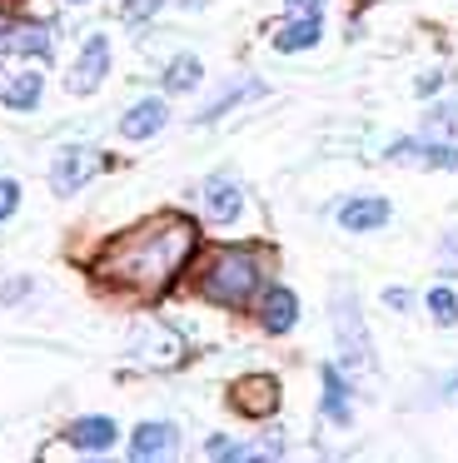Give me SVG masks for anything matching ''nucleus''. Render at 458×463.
Listing matches in <instances>:
<instances>
[{
    "mask_svg": "<svg viewBox=\"0 0 458 463\" xmlns=\"http://www.w3.org/2000/svg\"><path fill=\"white\" fill-rule=\"evenodd\" d=\"M95 160L100 155L90 150V145H65V150L55 155V165H50V190L55 194H80V184L95 175Z\"/></svg>",
    "mask_w": 458,
    "mask_h": 463,
    "instance_id": "3",
    "label": "nucleus"
},
{
    "mask_svg": "<svg viewBox=\"0 0 458 463\" xmlns=\"http://www.w3.org/2000/svg\"><path fill=\"white\" fill-rule=\"evenodd\" d=\"M105 71H110V41H105V35H90V41L80 45L75 71H70V95H90V90H100Z\"/></svg>",
    "mask_w": 458,
    "mask_h": 463,
    "instance_id": "7",
    "label": "nucleus"
},
{
    "mask_svg": "<svg viewBox=\"0 0 458 463\" xmlns=\"http://www.w3.org/2000/svg\"><path fill=\"white\" fill-rule=\"evenodd\" d=\"M324 419L348 423V383H344V373H339L334 364L324 369Z\"/></svg>",
    "mask_w": 458,
    "mask_h": 463,
    "instance_id": "16",
    "label": "nucleus"
},
{
    "mask_svg": "<svg viewBox=\"0 0 458 463\" xmlns=\"http://www.w3.org/2000/svg\"><path fill=\"white\" fill-rule=\"evenodd\" d=\"M199 5H205V0H185V11H199Z\"/></svg>",
    "mask_w": 458,
    "mask_h": 463,
    "instance_id": "28",
    "label": "nucleus"
},
{
    "mask_svg": "<svg viewBox=\"0 0 458 463\" xmlns=\"http://www.w3.org/2000/svg\"><path fill=\"white\" fill-rule=\"evenodd\" d=\"M444 260H458V234H448V244H444Z\"/></svg>",
    "mask_w": 458,
    "mask_h": 463,
    "instance_id": "27",
    "label": "nucleus"
},
{
    "mask_svg": "<svg viewBox=\"0 0 458 463\" xmlns=\"http://www.w3.org/2000/svg\"><path fill=\"white\" fill-rule=\"evenodd\" d=\"M165 120H169L165 100H139L119 115V135H125V140H149V135L165 130Z\"/></svg>",
    "mask_w": 458,
    "mask_h": 463,
    "instance_id": "9",
    "label": "nucleus"
},
{
    "mask_svg": "<svg viewBox=\"0 0 458 463\" xmlns=\"http://www.w3.org/2000/svg\"><path fill=\"white\" fill-rule=\"evenodd\" d=\"M339 224L354 230V234L378 230V224H388V200H378V194H368V200H348L344 210H339Z\"/></svg>",
    "mask_w": 458,
    "mask_h": 463,
    "instance_id": "13",
    "label": "nucleus"
},
{
    "mask_svg": "<svg viewBox=\"0 0 458 463\" xmlns=\"http://www.w3.org/2000/svg\"><path fill=\"white\" fill-rule=\"evenodd\" d=\"M205 458H254V449H244V443H229L224 433H215V439L205 443Z\"/></svg>",
    "mask_w": 458,
    "mask_h": 463,
    "instance_id": "19",
    "label": "nucleus"
},
{
    "mask_svg": "<svg viewBox=\"0 0 458 463\" xmlns=\"http://www.w3.org/2000/svg\"><path fill=\"white\" fill-rule=\"evenodd\" d=\"M319 35H324L319 15H299V21H289V25H279V31H274V51H279V55L309 51V45H319Z\"/></svg>",
    "mask_w": 458,
    "mask_h": 463,
    "instance_id": "14",
    "label": "nucleus"
},
{
    "mask_svg": "<svg viewBox=\"0 0 458 463\" xmlns=\"http://www.w3.org/2000/svg\"><path fill=\"white\" fill-rule=\"evenodd\" d=\"M179 449V429L175 423H139L135 439H129V458H169Z\"/></svg>",
    "mask_w": 458,
    "mask_h": 463,
    "instance_id": "8",
    "label": "nucleus"
},
{
    "mask_svg": "<svg viewBox=\"0 0 458 463\" xmlns=\"http://www.w3.org/2000/svg\"><path fill=\"white\" fill-rule=\"evenodd\" d=\"M334 314H339V319H334V329H339V344H344V364H354V369H368L374 349H368L364 319H358V309H354V294H339Z\"/></svg>",
    "mask_w": 458,
    "mask_h": 463,
    "instance_id": "5",
    "label": "nucleus"
},
{
    "mask_svg": "<svg viewBox=\"0 0 458 463\" xmlns=\"http://www.w3.org/2000/svg\"><path fill=\"white\" fill-rule=\"evenodd\" d=\"M159 5H165V0H125V5H119V21L139 25V21H149V15H159Z\"/></svg>",
    "mask_w": 458,
    "mask_h": 463,
    "instance_id": "20",
    "label": "nucleus"
},
{
    "mask_svg": "<svg viewBox=\"0 0 458 463\" xmlns=\"http://www.w3.org/2000/svg\"><path fill=\"white\" fill-rule=\"evenodd\" d=\"M259 284H264V269H259V254L254 250H239V244H229V250H215L205 264V274H199V294L215 304H224V309H239V304H249L259 294Z\"/></svg>",
    "mask_w": 458,
    "mask_h": 463,
    "instance_id": "2",
    "label": "nucleus"
},
{
    "mask_svg": "<svg viewBox=\"0 0 458 463\" xmlns=\"http://www.w3.org/2000/svg\"><path fill=\"white\" fill-rule=\"evenodd\" d=\"M70 5H85V0H70Z\"/></svg>",
    "mask_w": 458,
    "mask_h": 463,
    "instance_id": "29",
    "label": "nucleus"
},
{
    "mask_svg": "<svg viewBox=\"0 0 458 463\" xmlns=\"http://www.w3.org/2000/svg\"><path fill=\"white\" fill-rule=\"evenodd\" d=\"M40 90H45V80H40L35 71H25V75H15V80L0 90V100H5L10 110H35V105H40Z\"/></svg>",
    "mask_w": 458,
    "mask_h": 463,
    "instance_id": "15",
    "label": "nucleus"
},
{
    "mask_svg": "<svg viewBox=\"0 0 458 463\" xmlns=\"http://www.w3.org/2000/svg\"><path fill=\"white\" fill-rule=\"evenodd\" d=\"M428 309H434V319L448 329V324L458 319V299H453V289H434V294H428Z\"/></svg>",
    "mask_w": 458,
    "mask_h": 463,
    "instance_id": "18",
    "label": "nucleus"
},
{
    "mask_svg": "<svg viewBox=\"0 0 458 463\" xmlns=\"http://www.w3.org/2000/svg\"><path fill=\"white\" fill-rule=\"evenodd\" d=\"M239 210H244V194H239V184H229V180H209V184H205V214H209L215 224L239 220Z\"/></svg>",
    "mask_w": 458,
    "mask_h": 463,
    "instance_id": "12",
    "label": "nucleus"
},
{
    "mask_svg": "<svg viewBox=\"0 0 458 463\" xmlns=\"http://www.w3.org/2000/svg\"><path fill=\"white\" fill-rule=\"evenodd\" d=\"M25 294H30V284H25V279H15V284H5V294H0V299L15 304V299H25Z\"/></svg>",
    "mask_w": 458,
    "mask_h": 463,
    "instance_id": "25",
    "label": "nucleus"
},
{
    "mask_svg": "<svg viewBox=\"0 0 458 463\" xmlns=\"http://www.w3.org/2000/svg\"><path fill=\"white\" fill-rule=\"evenodd\" d=\"M294 319H299V299H294V289H264V304H259V324H264L269 334H289L294 329Z\"/></svg>",
    "mask_w": 458,
    "mask_h": 463,
    "instance_id": "10",
    "label": "nucleus"
},
{
    "mask_svg": "<svg viewBox=\"0 0 458 463\" xmlns=\"http://www.w3.org/2000/svg\"><path fill=\"white\" fill-rule=\"evenodd\" d=\"M244 95H259V85H239V90H229V95H219V100H215V105H209V110H205V115H199V120H219V115H224V110H229V105H234V100H244Z\"/></svg>",
    "mask_w": 458,
    "mask_h": 463,
    "instance_id": "21",
    "label": "nucleus"
},
{
    "mask_svg": "<svg viewBox=\"0 0 458 463\" xmlns=\"http://www.w3.org/2000/svg\"><path fill=\"white\" fill-rule=\"evenodd\" d=\"M438 85H444V75H438V71H428V75H424V80H418V85H414V90H418V95H434V90H438Z\"/></svg>",
    "mask_w": 458,
    "mask_h": 463,
    "instance_id": "26",
    "label": "nucleus"
},
{
    "mask_svg": "<svg viewBox=\"0 0 458 463\" xmlns=\"http://www.w3.org/2000/svg\"><path fill=\"white\" fill-rule=\"evenodd\" d=\"M284 5H289V15H319L324 0H284Z\"/></svg>",
    "mask_w": 458,
    "mask_h": 463,
    "instance_id": "23",
    "label": "nucleus"
},
{
    "mask_svg": "<svg viewBox=\"0 0 458 463\" xmlns=\"http://www.w3.org/2000/svg\"><path fill=\"white\" fill-rule=\"evenodd\" d=\"M195 220H185V214H155V220L115 234L95 254L90 274L135 294H159L179 274V264L195 254Z\"/></svg>",
    "mask_w": 458,
    "mask_h": 463,
    "instance_id": "1",
    "label": "nucleus"
},
{
    "mask_svg": "<svg viewBox=\"0 0 458 463\" xmlns=\"http://www.w3.org/2000/svg\"><path fill=\"white\" fill-rule=\"evenodd\" d=\"M70 449H80V453H105L110 443L119 439V429L110 419H80V423H70Z\"/></svg>",
    "mask_w": 458,
    "mask_h": 463,
    "instance_id": "11",
    "label": "nucleus"
},
{
    "mask_svg": "<svg viewBox=\"0 0 458 463\" xmlns=\"http://www.w3.org/2000/svg\"><path fill=\"white\" fill-rule=\"evenodd\" d=\"M15 204H20V184L15 180H0V220H10Z\"/></svg>",
    "mask_w": 458,
    "mask_h": 463,
    "instance_id": "22",
    "label": "nucleus"
},
{
    "mask_svg": "<svg viewBox=\"0 0 458 463\" xmlns=\"http://www.w3.org/2000/svg\"><path fill=\"white\" fill-rule=\"evenodd\" d=\"M384 304H388V309H408V304H414V294H408V289H388Z\"/></svg>",
    "mask_w": 458,
    "mask_h": 463,
    "instance_id": "24",
    "label": "nucleus"
},
{
    "mask_svg": "<svg viewBox=\"0 0 458 463\" xmlns=\"http://www.w3.org/2000/svg\"><path fill=\"white\" fill-rule=\"evenodd\" d=\"M229 403L249 419H269L279 409V379L274 373H244V379L229 389Z\"/></svg>",
    "mask_w": 458,
    "mask_h": 463,
    "instance_id": "4",
    "label": "nucleus"
},
{
    "mask_svg": "<svg viewBox=\"0 0 458 463\" xmlns=\"http://www.w3.org/2000/svg\"><path fill=\"white\" fill-rule=\"evenodd\" d=\"M0 55H50V25L35 21H15V15H0Z\"/></svg>",
    "mask_w": 458,
    "mask_h": 463,
    "instance_id": "6",
    "label": "nucleus"
},
{
    "mask_svg": "<svg viewBox=\"0 0 458 463\" xmlns=\"http://www.w3.org/2000/svg\"><path fill=\"white\" fill-rule=\"evenodd\" d=\"M199 75H205V71H199L195 55H175V61L165 65V90L169 95H185V90H195V85H199Z\"/></svg>",
    "mask_w": 458,
    "mask_h": 463,
    "instance_id": "17",
    "label": "nucleus"
}]
</instances>
